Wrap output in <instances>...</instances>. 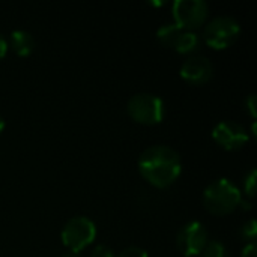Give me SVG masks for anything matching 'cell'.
Masks as SVG:
<instances>
[{
	"mask_svg": "<svg viewBox=\"0 0 257 257\" xmlns=\"http://www.w3.org/2000/svg\"><path fill=\"white\" fill-rule=\"evenodd\" d=\"M140 175L157 188H167L178 181L182 172L181 155L167 145L146 148L139 157Z\"/></svg>",
	"mask_w": 257,
	"mask_h": 257,
	"instance_id": "cell-1",
	"label": "cell"
},
{
	"mask_svg": "<svg viewBox=\"0 0 257 257\" xmlns=\"http://www.w3.org/2000/svg\"><path fill=\"white\" fill-rule=\"evenodd\" d=\"M203 205L214 215L232 214L242 200L241 190L227 178H220L211 182L203 191Z\"/></svg>",
	"mask_w": 257,
	"mask_h": 257,
	"instance_id": "cell-2",
	"label": "cell"
},
{
	"mask_svg": "<svg viewBox=\"0 0 257 257\" xmlns=\"http://www.w3.org/2000/svg\"><path fill=\"white\" fill-rule=\"evenodd\" d=\"M130 117L143 125H157L163 122L166 114L164 101L149 92H140L130 98L126 104Z\"/></svg>",
	"mask_w": 257,
	"mask_h": 257,
	"instance_id": "cell-3",
	"label": "cell"
},
{
	"mask_svg": "<svg viewBox=\"0 0 257 257\" xmlns=\"http://www.w3.org/2000/svg\"><path fill=\"white\" fill-rule=\"evenodd\" d=\"M95 238H96L95 223L83 215L69 218L60 232L62 244L71 253H77V254L81 250H84L89 244H92Z\"/></svg>",
	"mask_w": 257,
	"mask_h": 257,
	"instance_id": "cell-4",
	"label": "cell"
},
{
	"mask_svg": "<svg viewBox=\"0 0 257 257\" xmlns=\"http://www.w3.org/2000/svg\"><path fill=\"white\" fill-rule=\"evenodd\" d=\"M241 35V24L230 15H220L212 18L203 29L205 42L214 50H224L230 47Z\"/></svg>",
	"mask_w": 257,
	"mask_h": 257,
	"instance_id": "cell-5",
	"label": "cell"
},
{
	"mask_svg": "<svg viewBox=\"0 0 257 257\" xmlns=\"http://www.w3.org/2000/svg\"><path fill=\"white\" fill-rule=\"evenodd\" d=\"M173 23L185 30L199 29L208 18L209 8L203 0H175L172 5Z\"/></svg>",
	"mask_w": 257,
	"mask_h": 257,
	"instance_id": "cell-6",
	"label": "cell"
},
{
	"mask_svg": "<svg viewBox=\"0 0 257 257\" xmlns=\"http://www.w3.org/2000/svg\"><path fill=\"white\" fill-rule=\"evenodd\" d=\"M208 241V230L200 221H190L182 226L176 238L178 248L185 257L199 256Z\"/></svg>",
	"mask_w": 257,
	"mask_h": 257,
	"instance_id": "cell-7",
	"label": "cell"
},
{
	"mask_svg": "<svg viewBox=\"0 0 257 257\" xmlns=\"http://www.w3.org/2000/svg\"><path fill=\"white\" fill-rule=\"evenodd\" d=\"M212 139L226 151H238L248 143L250 136L241 123L233 120H221L212 130Z\"/></svg>",
	"mask_w": 257,
	"mask_h": 257,
	"instance_id": "cell-8",
	"label": "cell"
},
{
	"mask_svg": "<svg viewBox=\"0 0 257 257\" xmlns=\"http://www.w3.org/2000/svg\"><path fill=\"white\" fill-rule=\"evenodd\" d=\"M179 75L190 84H205L214 75V65L209 57L202 54H191L179 69Z\"/></svg>",
	"mask_w": 257,
	"mask_h": 257,
	"instance_id": "cell-9",
	"label": "cell"
},
{
	"mask_svg": "<svg viewBox=\"0 0 257 257\" xmlns=\"http://www.w3.org/2000/svg\"><path fill=\"white\" fill-rule=\"evenodd\" d=\"M8 47L12 48V51L20 56V57H26L29 56L33 48H35V39L33 36L27 32V30H14L9 36L8 41Z\"/></svg>",
	"mask_w": 257,
	"mask_h": 257,
	"instance_id": "cell-10",
	"label": "cell"
},
{
	"mask_svg": "<svg viewBox=\"0 0 257 257\" xmlns=\"http://www.w3.org/2000/svg\"><path fill=\"white\" fill-rule=\"evenodd\" d=\"M199 45H200V36L196 33V30L182 29L173 44V50H176L181 54H191L199 48Z\"/></svg>",
	"mask_w": 257,
	"mask_h": 257,
	"instance_id": "cell-11",
	"label": "cell"
},
{
	"mask_svg": "<svg viewBox=\"0 0 257 257\" xmlns=\"http://www.w3.org/2000/svg\"><path fill=\"white\" fill-rule=\"evenodd\" d=\"M182 29L175 24V23H166L163 26L158 27L157 30V39L160 41V44H163L164 47H169V48H173V44L179 35Z\"/></svg>",
	"mask_w": 257,
	"mask_h": 257,
	"instance_id": "cell-12",
	"label": "cell"
},
{
	"mask_svg": "<svg viewBox=\"0 0 257 257\" xmlns=\"http://www.w3.org/2000/svg\"><path fill=\"white\" fill-rule=\"evenodd\" d=\"M200 257H229L227 256V250L224 247L223 242L217 241V239H211L208 241V244L205 245V248L202 250V253L199 254Z\"/></svg>",
	"mask_w": 257,
	"mask_h": 257,
	"instance_id": "cell-13",
	"label": "cell"
},
{
	"mask_svg": "<svg viewBox=\"0 0 257 257\" xmlns=\"http://www.w3.org/2000/svg\"><path fill=\"white\" fill-rule=\"evenodd\" d=\"M256 187H257V170L256 169H251L245 178H244V193L247 197H254L256 194Z\"/></svg>",
	"mask_w": 257,
	"mask_h": 257,
	"instance_id": "cell-14",
	"label": "cell"
},
{
	"mask_svg": "<svg viewBox=\"0 0 257 257\" xmlns=\"http://www.w3.org/2000/svg\"><path fill=\"white\" fill-rule=\"evenodd\" d=\"M241 236H242L244 239H247L248 242H254V241H256L257 223L254 218L248 220V221L242 226V229H241Z\"/></svg>",
	"mask_w": 257,
	"mask_h": 257,
	"instance_id": "cell-15",
	"label": "cell"
},
{
	"mask_svg": "<svg viewBox=\"0 0 257 257\" xmlns=\"http://www.w3.org/2000/svg\"><path fill=\"white\" fill-rule=\"evenodd\" d=\"M117 257H149V254L142 247H128V248L122 250Z\"/></svg>",
	"mask_w": 257,
	"mask_h": 257,
	"instance_id": "cell-16",
	"label": "cell"
},
{
	"mask_svg": "<svg viewBox=\"0 0 257 257\" xmlns=\"http://www.w3.org/2000/svg\"><path fill=\"white\" fill-rule=\"evenodd\" d=\"M245 107H247V111H248V114L253 117V119H256L257 116V98L254 93H251V95H248V98L245 99Z\"/></svg>",
	"mask_w": 257,
	"mask_h": 257,
	"instance_id": "cell-17",
	"label": "cell"
},
{
	"mask_svg": "<svg viewBox=\"0 0 257 257\" xmlns=\"http://www.w3.org/2000/svg\"><path fill=\"white\" fill-rule=\"evenodd\" d=\"M92 257H116L113 250L108 248L107 245H98L95 247V250L92 251Z\"/></svg>",
	"mask_w": 257,
	"mask_h": 257,
	"instance_id": "cell-18",
	"label": "cell"
},
{
	"mask_svg": "<svg viewBox=\"0 0 257 257\" xmlns=\"http://www.w3.org/2000/svg\"><path fill=\"white\" fill-rule=\"evenodd\" d=\"M241 257H257L256 242H248V244L242 248Z\"/></svg>",
	"mask_w": 257,
	"mask_h": 257,
	"instance_id": "cell-19",
	"label": "cell"
},
{
	"mask_svg": "<svg viewBox=\"0 0 257 257\" xmlns=\"http://www.w3.org/2000/svg\"><path fill=\"white\" fill-rule=\"evenodd\" d=\"M8 41H6V38L0 33V60L6 56V53H8Z\"/></svg>",
	"mask_w": 257,
	"mask_h": 257,
	"instance_id": "cell-20",
	"label": "cell"
},
{
	"mask_svg": "<svg viewBox=\"0 0 257 257\" xmlns=\"http://www.w3.org/2000/svg\"><path fill=\"white\" fill-rule=\"evenodd\" d=\"M5 126H6V123H5V119L2 117V114H0V134H2V131L5 130Z\"/></svg>",
	"mask_w": 257,
	"mask_h": 257,
	"instance_id": "cell-21",
	"label": "cell"
},
{
	"mask_svg": "<svg viewBox=\"0 0 257 257\" xmlns=\"http://www.w3.org/2000/svg\"><path fill=\"white\" fill-rule=\"evenodd\" d=\"M63 257H80V254H77V253H71V251H69V253H66Z\"/></svg>",
	"mask_w": 257,
	"mask_h": 257,
	"instance_id": "cell-22",
	"label": "cell"
},
{
	"mask_svg": "<svg viewBox=\"0 0 257 257\" xmlns=\"http://www.w3.org/2000/svg\"><path fill=\"white\" fill-rule=\"evenodd\" d=\"M151 5H155V6H163L164 2H151Z\"/></svg>",
	"mask_w": 257,
	"mask_h": 257,
	"instance_id": "cell-23",
	"label": "cell"
}]
</instances>
